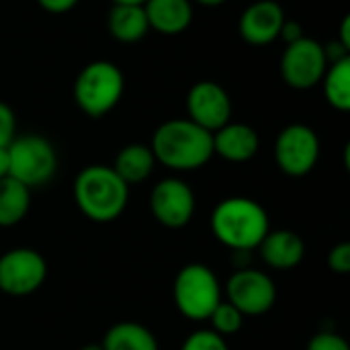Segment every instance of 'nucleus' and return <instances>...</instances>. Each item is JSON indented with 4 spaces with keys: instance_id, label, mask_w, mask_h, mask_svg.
Segmentation results:
<instances>
[{
    "instance_id": "nucleus-17",
    "label": "nucleus",
    "mask_w": 350,
    "mask_h": 350,
    "mask_svg": "<svg viewBox=\"0 0 350 350\" xmlns=\"http://www.w3.org/2000/svg\"><path fill=\"white\" fill-rule=\"evenodd\" d=\"M107 25L111 35L121 43H135L150 31L142 4H113Z\"/></svg>"
},
{
    "instance_id": "nucleus-19",
    "label": "nucleus",
    "mask_w": 350,
    "mask_h": 350,
    "mask_svg": "<svg viewBox=\"0 0 350 350\" xmlns=\"http://www.w3.org/2000/svg\"><path fill=\"white\" fill-rule=\"evenodd\" d=\"M100 347L103 350H160L154 332L137 322H119L111 326Z\"/></svg>"
},
{
    "instance_id": "nucleus-25",
    "label": "nucleus",
    "mask_w": 350,
    "mask_h": 350,
    "mask_svg": "<svg viewBox=\"0 0 350 350\" xmlns=\"http://www.w3.org/2000/svg\"><path fill=\"white\" fill-rule=\"evenodd\" d=\"M328 269L336 275H349L350 273V244L342 242L336 244L328 252Z\"/></svg>"
},
{
    "instance_id": "nucleus-3",
    "label": "nucleus",
    "mask_w": 350,
    "mask_h": 350,
    "mask_svg": "<svg viewBox=\"0 0 350 350\" xmlns=\"http://www.w3.org/2000/svg\"><path fill=\"white\" fill-rule=\"evenodd\" d=\"M74 199L78 209L96 224L115 221L127 207L129 185L113 170V166L92 164L78 172L74 180Z\"/></svg>"
},
{
    "instance_id": "nucleus-12",
    "label": "nucleus",
    "mask_w": 350,
    "mask_h": 350,
    "mask_svg": "<svg viewBox=\"0 0 350 350\" xmlns=\"http://www.w3.org/2000/svg\"><path fill=\"white\" fill-rule=\"evenodd\" d=\"M189 119L209 133L217 131L232 117V100L224 86L213 80H199L187 94Z\"/></svg>"
},
{
    "instance_id": "nucleus-21",
    "label": "nucleus",
    "mask_w": 350,
    "mask_h": 350,
    "mask_svg": "<svg viewBox=\"0 0 350 350\" xmlns=\"http://www.w3.org/2000/svg\"><path fill=\"white\" fill-rule=\"evenodd\" d=\"M322 84H324V96L332 109L340 113L350 111V55L328 64L322 76Z\"/></svg>"
},
{
    "instance_id": "nucleus-29",
    "label": "nucleus",
    "mask_w": 350,
    "mask_h": 350,
    "mask_svg": "<svg viewBox=\"0 0 350 350\" xmlns=\"http://www.w3.org/2000/svg\"><path fill=\"white\" fill-rule=\"evenodd\" d=\"M345 49L350 51V16L342 18V25H340V39H336Z\"/></svg>"
},
{
    "instance_id": "nucleus-1",
    "label": "nucleus",
    "mask_w": 350,
    "mask_h": 350,
    "mask_svg": "<svg viewBox=\"0 0 350 350\" xmlns=\"http://www.w3.org/2000/svg\"><path fill=\"white\" fill-rule=\"evenodd\" d=\"M150 148L156 162L170 170H197L213 156V133L191 119H170L154 131Z\"/></svg>"
},
{
    "instance_id": "nucleus-22",
    "label": "nucleus",
    "mask_w": 350,
    "mask_h": 350,
    "mask_svg": "<svg viewBox=\"0 0 350 350\" xmlns=\"http://www.w3.org/2000/svg\"><path fill=\"white\" fill-rule=\"evenodd\" d=\"M207 320L211 322V330L224 338L238 334L244 324V316L228 301H219V306L211 312Z\"/></svg>"
},
{
    "instance_id": "nucleus-18",
    "label": "nucleus",
    "mask_w": 350,
    "mask_h": 350,
    "mask_svg": "<svg viewBox=\"0 0 350 350\" xmlns=\"http://www.w3.org/2000/svg\"><path fill=\"white\" fill-rule=\"evenodd\" d=\"M156 166V158L150 146L144 144H129L115 156L113 170L121 176L125 185L144 183Z\"/></svg>"
},
{
    "instance_id": "nucleus-28",
    "label": "nucleus",
    "mask_w": 350,
    "mask_h": 350,
    "mask_svg": "<svg viewBox=\"0 0 350 350\" xmlns=\"http://www.w3.org/2000/svg\"><path fill=\"white\" fill-rule=\"evenodd\" d=\"M279 37H283L285 43L289 45V43H293V41H297V39L304 37V29H301V25H299L297 21H287V18H285Z\"/></svg>"
},
{
    "instance_id": "nucleus-14",
    "label": "nucleus",
    "mask_w": 350,
    "mask_h": 350,
    "mask_svg": "<svg viewBox=\"0 0 350 350\" xmlns=\"http://www.w3.org/2000/svg\"><path fill=\"white\" fill-rule=\"evenodd\" d=\"M260 258L275 271H291L306 256V242L291 230H271L258 244Z\"/></svg>"
},
{
    "instance_id": "nucleus-8",
    "label": "nucleus",
    "mask_w": 350,
    "mask_h": 350,
    "mask_svg": "<svg viewBox=\"0 0 350 350\" xmlns=\"http://www.w3.org/2000/svg\"><path fill=\"white\" fill-rule=\"evenodd\" d=\"M228 304H232L244 318L262 316L273 310L277 301L275 281L258 269H238L226 283Z\"/></svg>"
},
{
    "instance_id": "nucleus-27",
    "label": "nucleus",
    "mask_w": 350,
    "mask_h": 350,
    "mask_svg": "<svg viewBox=\"0 0 350 350\" xmlns=\"http://www.w3.org/2000/svg\"><path fill=\"white\" fill-rule=\"evenodd\" d=\"M78 2H80V0H37V4H39L43 10L51 12V14L68 12V10H72Z\"/></svg>"
},
{
    "instance_id": "nucleus-30",
    "label": "nucleus",
    "mask_w": 350,
    "mask_h": 350,
    "mask_svg": "<svg viewBox=\"0 0 350 350\" xmlns=\"http://www.w3.org/2000/svg\"><path fill=\"white\" fill-rule=\"evenodd\" d=\"M8 176V154L6 148H0V178Z\"/></svg>"
},
{
    "instance_id": "nucleus-7",
    "label": "nucleus",
    "mask_w": 350,
    "mask_h": 350,
    "mask_svg": "<svg viewBox=\"0 0 350 350\" xmlns=\"http://www.w3.org/2000/svg\"><path fill=\"white\" fill-rule=\"evenodd\" d=\"M320 158V137L304 123L287 125L275 142V162L287 176H306L314 170Z\"/></svg>"
},
{
    "instance_id": "nucleus-15",
    "label": "nucleus",
    "mask_w": 350,
    "mask_h": 350,
    "mask_svg": "<svg viewBox=\"0 0 350 350\" xmlns=\"http://www.w3.org/2000/svg\"><path fill=\"white\" fill-rule=\"evenodd\" d=\"M260 148L258 133L246 123H226L213 131V154L228 162H248Z\"/></svg>"
},
{
    "instance_id": "nucleus-16",
    "label": "nucleus",
    "mask_w": 350,
    "mask_h": 350,
    "mask_svg": "<svg viewBox=\"0 0 350 350\" xmlns=\"http://www.w3.org/2000/svg\"><path fill=\"white\" fill-rule=\"evenodd\" d=\"M142 6L150 29L160 35H180L193 21L191 0H146Z\"/></svg>"
},
{
    "instance_id": "nucleus-11",
    "label": "nucleus",
    "mask_w": 350,
    "mask_h": 350,
    "mask_svg": "<svg viewBox=\"0 0 350 350\" xmlns=\"http://www.w3.org/2000/svg\"><path fill=\"white\" fill-rule=\"evenodd\" d=\"M150 209L154 219L164 228H185L195 213V193L183 178H162L152 189Z\"/></svg>"
},
{
    "instance_id": "nucleus-13",
    "label": "nucleus",
    "mask_w": 350,
    "mask_h": 350,
    "mask_svg": "<svg viewBox=\"0 0 350 350\" xmlns=\"http://www.w3.org/2000/svg\"><path fill=\"white\" fill-rule=\"evenodd\" d=\"M285 23V12L275 0H256L240 16V35L250 45L273 43Z\"/></svg>"
},
{
    "instance_id": "nucleus-32",
    "label": "nucleus",
    "mask_w": 350,
    "mask_h": 350,
    "mask_svg": "<svg viewBox=\"0 0 350 350\" xmlns=\"http://www.w3.org/2000/svg\"><path fill=\"white\" fill-rule=\"evenodd\" d=\"M113 4H144L146 0H111Z\"/></svg>"
},
{
    "instance_id": "nucleus-20",
    "label": "nucleus",
    "mask_w": 350,
    "mask_h": 350,
    "mask_svg": "<svg viewBox=\"0 0 350 350\" xmlns=\"http://www.w3.org/2000/svg\"><path fill=\"white\" fill-rule=\"evenodd\" d=\"M31 207V189L12 176L0 178V228L21 224Z\"/></svg>"
},
{
    "instance_id": "nucleus-2",
    "label": "nucleus",
    "mask_w": 350,
    "mask_h": 350,
    "mask_svg": "<svg viewBox=\"0 0 350 350\" xmlns=\"http://www.w3.org/2000/svg\"><path fill=\"white\" fill-rule=\"evenodd\" d=\"M211 232L217 242L234 252H252L271 232L267 209L248 197H230L215 205Z\"/></svg>"
},
{
    "instance_id": "nucleus-26",
    "label": "nucleus",
    "mask_w": 350,
    "mask_h": 350,
    "mask_svg": "<svg viewBox=\"0 0 350 350\" xmlns=\"http://www.w3.org/2000/svg\"><path fill=\"white\" fill-rule=\"evenodd\" d=\"M16 119L12 109L6 103H0V148H8V144L16 137Z\"/></svg>"
},
{
    "instance_id": "nucleus-33",
    "label": "nucleus",
    "mask_w": 350,
    "mask_h": 350,
    "mask_svg": "<svg viewBox=\"0 0 350 350\" xmlns=\"http://www.w3.org/2000/svg\"><path fill=\"white\" fill-rule=\"evenodd\" d=\"M78 350H103L100 345H84V347H80Z\"/></svg>"
},
{
    "instance_id": "nucleus-10",
    "label": "nucleus",
    "mask_w": 350,
    "mask_h": 350,
    "mask_svg": "<svg viewBox=\"0 0 350 350\" xmlns=\"http://www.w3.org/2000/svg\"><path fill=\"white\" fill-rule=\"evenodd\" d=\"M326 68L328 59L324 45L306 35L289 43L281 55V76L285 84L297 90H308L320 84Z\"/></svg>"
},
{
    "instance_id": "nucleus-5",
    "label": "nucleus",
    "mask_w": 350,
    "mask_h": 350,
    "mask_svg": "<svg viewBox=\"0 0 350 350\" xmlns=\"http://www.w3.org/2000/svg\"><path fill=\"white\" fill-rule=\"evenodd\" d=\"M172 297L176 310L193 322L207 320L219 301H224L217 275L201 262L185 265L178 271L172 285Z\"/></svg>"
},
{
    "instance_id": "nucleus-24",
    "label": "nucleus",
    "mask_w": 350,
    "mask_h": 350,
    "mask_svg": "<svg viewBox=\"0 0 350 350\" xmlns=\"http://www.w3.org/2000/svg\"><path fill=\"white\" fill-rule=\"evenodd\" d=\"M308 350H350V347L340 334L322 330V332H318V334H314L310 338Z\"/></svg>"
},
{
    "instance_id": "nucleus-4",
    "label": "nucleus",
    "mask_w": 350,
    "mask_h": 350,
    "mask_svg": "<svg viewBox=\"0 0 350 350\" xmlns=\"http://www.w3.org/2000/svg\"><path fill=\"white\" fill-rule=\"evenodd\" d=\"M123 88L125 78L119 66L109 59H96L80 70L74 82V100L84 115L98 119L119 105Z\"/></svg>"
},
{
    "instance_id": "nucleus-31",
    "label": "nucleus",
    "mask_w": 350,
    "mask_h": 350,
    "mask_svg": "<svg viewBox=\"0 0 350 350\" xmlns=\"http://www.w3.org/2000/svg\"><path fill=\"white\" fill-rule=\"evenodd\" d=\"M199 4H203V6H219V4H224L226 0H197Z\"/></svg>"
},
{
    "instance_id": "nucleus-9",
    "label": "nucleus",
    "mask_w": 350,
    "mask_h": 350,
    "mask_svg": "<svg viewBox=\"0 0 350 350\" xmlns=\"http://www.w3.org/2000/svg\"><path fill=\"white\" fill-rule=\"evenodd\" d=\"M47 277L45 258L33 248H12L0 256V291L25 297L41 289Z\"/></svg>"
},
{
    "instance_id": "nucleus-23",
    "label": "nucleus",
    "mask_w": 350,
    "mask_h": 350,
    "mask_svg": "<svg viewBox=\"0 0 350 350\" xmlns=\"http://www.w3.org/2000/svg\"><path fill=\"white\" fill-rule=\"evenodd\" d=\"M180 350H230L224 336L215 334L211 328H203L193 332L185 342Z\"/></svg>"
},
{
    "instance_id": "nucleus-6",
    "label": "nucleus",
    "mask_w": 350,
    "mask_h": 350,
    "mask_svg": "<svg viewBox=\"0 0 350 350\" xmlns=\"http://www.w3.org/2000/svg\"><path fill=\"white\" fill-rule=\"evenodd\" d=\"M8 176L23 183L27 189L47 185L57 172V154L43 135L27 133L14 137L8 148Z\"/></svg>"
}]
</instances>
